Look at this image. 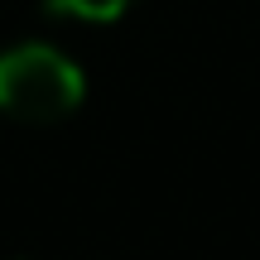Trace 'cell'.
I'll return each mask as SVG.
<instances>
[{"instance_id": "6da1fadb", "label": "cell", "mask_w": 260, "mask_h": 260, "mask_svg": "<svg viewBox=\"0 0 260 260\" xmlns=\"http://www.w3.org/2000/svg\"><path fill=\"white\" fill-rule=\"evenodd\" d=\"M87 77L53 44H15L0 53V111L24 125H53L82 106Z\"/></svg>"}, {"instance_id": "7a4b0ae2", "label": "cell", "mask_w": 260, "mask_h": 260, "mask_svg": "<svg viewBox=\"0 0 260 260\" xmlns=\"http://www.w3.org/2000/svg\"><path fill=\"white\" fill-rule=\"evenodd\" d=\"M130 5H135V0H44L48 15L82 19V24H111V19H121Z\"/></svg>"}]
</instances>
